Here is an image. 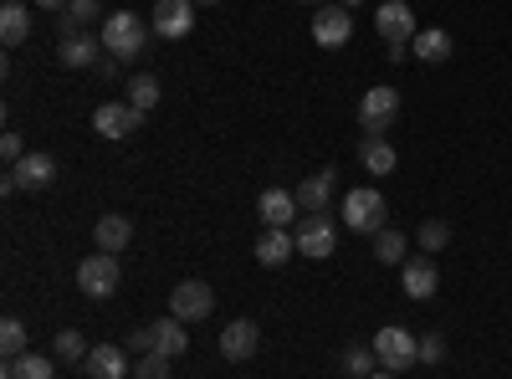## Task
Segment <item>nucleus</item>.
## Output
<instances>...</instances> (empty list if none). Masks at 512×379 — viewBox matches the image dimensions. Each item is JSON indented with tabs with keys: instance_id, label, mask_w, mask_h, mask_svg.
<instances>
[{
	"instance_id": "obj_1",
	"label": "nucleus",
	"mask_w": 512,
	"mask_h": 379,
	"mask_svg": "<svg viewBox=\"0 0 512 379\" xmlns=\"http://www.w3.org/2000/svg\"><path fill=\"white\" fill-rule=\"evenodd\" d=\"M149 31H154V26H144L134 11H113L98 36H103V52H108L113 62H139L144 47H149Z\"/></svg>"
},
{
	"instance_id": "obj_2",
	"label": "nucleus",
	"mask_w": 512,
	"mask_h": 379,
	"mask_svg": "<svg viewBox=\"0 0 512 379\" xmlns=\"http://www.w3.org/2000/svg\"><path fill=\"white\" fill-rule=\"evenodd\" d=\"M374 354H379V369L405 374V369L420 364V339H415L410 328H400V323H384V328L374 333Z\"/></svg>"
},
{
	"instance_id": "obj_3",
	"label": "nucleus",
	"mask_w": 512,
	"mask_h": 379,
	"mask_svg": "<svg viewBox=\"0 0 512 379\" xmlns=\"http://www.w3.org/2000/svg\"><path fill=\"white\" fill-rule=\"evenodd\" d=\"M344 226L364 231V236L384 231V226H390V205H384V195L379 190H349L344 195Z\"/></svg>"
},
{
	"instance_id": "obj_4",
	"label": "nucleus",
	"mask_w": 512,
	"mask_h": 379,
	"mask_svg": "<svg viewBox=\"0 0 512 379\" xmlns=\"http://www.w3.org/2000/svg\"><path fill=\"white\" fill-rule=\"evenodd\" d=\"M118 282H123V272H118L113 251H93V257L77 262V287L88 292V298H113Z\"/></svg>"
},
{
	"instance_id": "obj_5",
	"label": "nucleus",
	"mask_w": 512,
	"mask_h": 379,
	"mask_svg": "<svg viewBox=\"0 0 512 379\" xmlns=\"http://www.w3.org/2000/svg\"><path fill=\"white\" fill-rule=\"evenodd\" d=\"M395 118H400V88H390V82H379V88H369L359 98V129L364 134H384Z\"/></svg>"
},
{
	"instance_id": "obj_6",
	"label": "nucleus",
	"mask_w": 512,
	"mask_h": 379,
	"mask_svg": "<svg viewBox=\"0 0 512 379\" xmlns=\"http://www.w3.org/2000/svg\"><path fill=\"white\" fill-rule=\"evenodd\" d=\"M52 180H57V159L41 154V149H31L21 164H11V175L0 180V190H6V195H16V190H47Z\"/></svg>"
},
{
	"instance_id": "obj_7",
	"label": "nucleus",
	"mask_w": 512,
	"mask_h": 379,
	"mask_svg": "<svg viewBox=\"0 0 512 379\" xmlns=\"http://www.w3.org/2000/svg\"><path fill=\"white\" fill-rule=\"evenodd\" d=\"M144 123H149V113L134 108V103H103V108H93V129L103 139H128V134H139Z\"/></svg>"
},
{
	"instance_id": "obj_8",
	"label": "nucleus",
	"mask_w": 512,
	"mask_h": 379,
	"mask_svg": "<svg viewBox=\"0 0 512 379\" xmlns=\"http://www.w3.org/2000/svg\"><path fill=\"white\" fill-rule=\"evenodd\" d=\"M349 36H354V11L349 6H323L318 16H313V41L323 52H338V47H349Z\"/></svg>"
},
{
	"instance_id": "obj_9",
	"label": "nucleus",
	"mask_w": 512,
	"mask_h": 379,
	"mask_svg": "<svg viewBox=\"0 0 512 379\" xmlns=\"http://www.w3.org/2000/svg\"><path fill=\"white\" fill-rule=\"evenodd\" d=\"M210 308H216V292H210V282H180L175 292H169V313H175L180 323H200L210 318Z\"/></svg>"
},
{
	"instance_id": "obj_10",
	"label": "nucleus",
	"mask_w": 512,
	"mask_h": 379,
	"mask_svg": "<svg viewBox=\"0 0 512 379\" xmlns=\"http://www.w3.org/2000/svg\"><path fill=\"white\" fill-rule=\"evenodd\" d=\"M195 31V0H154V36L185 41Z\"/></svg>"
},
{
	"instance_id": "obj_11",
	"label": "nucleus",
	"mask_w": 512,
	"mask_h": 379,
	"mask_svg": "<svg viewBox=\"0 0 512 379\" xmlns=\"http://www.w3.org/2000/svg\"><path fill=\"white\" fill-rule=\"evenodd\" d=\"M292 236H297V251H303V257H313V262L333 257V246H338V226H333L328 216H303Z\"/></svg>"
},
{
	"instance_id": "obj_12",
	"label": "nucleus",
	"mask_w": 512,
	"mask_h": 379,
	"mask_svg": "<svg viewBox=\"0 0 512 379\" xmlns=\"http://www.w3.org/2000/svg\"><path fill=\"white\" fill-rule=\"evenodd\" d=\"M400 287H405V298H415V303L436 298V287H441L436 257H405L400 262Z\"/></svg>"
},
{
	"instance_id": "obj_13",
	"label": "nucleus",
	"mask_w": 512,
	"mask_h": 379,
	"mask_svg": "<svg viewBox=\"0 0 512 379\" xmlns=\"http://www.w3.org/2000/svg\"><path fill=\"white\" fill-rule=\"evenodd\" d=\"M374 26H379V36L384 41H415V11L405 6V0H384V6L374 11Z\"/></svg>"
},
{
	"instance_id": "obj_14",
	"label": "nucleus",
	"mask_w": 512,
	"mask_h": 379,
	"mask_svg": "<svg viewBox=\"0 0 512 379\" xmlns=\"http://www.w3.org/2000/svg\"><path fill=\"white\" fill-rule=\"evenodd\" d=\"M256 344H262V328H256L251 318H236V323H226V328H221V354H226L231 364L251 359V354H256Z\"/></svg>"
},
{
	"instance_id": "obj_15",
	"label": "nucleus",
	"mask_w": 512,
	"mask_h": 379,
	"mask_svg": "<svg viewBox=\"0 0 512 379\" xmlns=\"http://www.w3.org/2000/svg\"><path fill=\"white\" fill-rule=\"evenodd\" d=\"M57 57H62V67H98V62H103V36L72 31V36H62Z\"/></svg>"
},
{
	"instance_id": "obj_16",
	"label": "nucleus",
	"mask_w": 512,
	"mask_h": 379,
	"mask_svg": "<svg viewBox=\"0 0 512 379\" xmlns=\"http://www.w3.org/2000/svg\"><path fill=\"white\" fill-rule=\"evenodd\" d=\"M256 216H262V226H292L297 216H303V210H297V195L292 190H262L256 195Z\"/></svg>"
},
{
	"instance_id": "obj_17",
	"label": "nucleus",
	"mask_w": 512,
	"mask_h": 379,
	"mask_svg": "<svg viewBox=\"0 0 512 379\" xmlns=\"http://www.w3.org/2000/svg\"><path fill=\"white\" fill-rule=\"evenodd\" d=\"M410 52H415L425 67H441V62L456 52V41H451V31H446V26H420V31H415V41H410Z\"/></svg>"
},
{
	"instance_id": "obj_18",
	"label": "nucleus",
	"mask_w": 512,
	"mask_h": 379,
	"mask_svg": "<svg viewBox=\"0 0 512 379\" xmlns=\"http://www.w3.org/2000/svg\"><path fill=\"white\" fill-rule=\"evenodd\" d=\"M292 251H297V236L282 231V226H267L262 236H256V262L262 267H287Z\"/></svg>"
},
{
	"instance_id": "obj_19",
	"label": "nucleus",
	"mask_w": 512,
	"mask_h": 379,
	"mask_svg": "<svg viewBox=\"0 0 512 379\" xmlns=\"http://www.w3.org/2000/svg\"><path fill=\"white\" fill-rule=\"evenodd\" d=\"M82 369H88V379H128V374H134L128 354H123V349H113V344H98Z\"/></svg>"
},
{
	"instance_id": "obj_20",
	"label": "nucleus",
	"mask_w": 512,
	"mask_h": 379,
	"mask_svg": "<svg viewBox=\"0 0 512 379\" xmlns=\"http://www.w3.org/2000/svg\"><path fill=\"white\" fill-rule=\"evenodd\" d=\"M149 339H154V354H164V359H175V354H190V333H185V323L169 313V318H159L154 328H149Z\"/></svg>"
},
{
	"instance_id": "obj_21",
	"label": "nucleus",
	"mask_w": 512,
	"mask_h": 379,
	"mask_svg": "<svg viewBox=\"0 0 512 379\" xmlns=\"http://www.w3.org/2000/svg\"><path fill=\"white\" fill-rule=\"evenodd\" d=\"M359 164L369 175H390L395 164H400V154H395V144L384 139V134H364V144H359Z\"/></svg>"
},
{
	"instance_id": "obj_22",
	"label": "nucleus",
	"mask_w": 512,
	"mask_h": 379,
	"mask_svg": "<svg viewBox=\"0 0 512 379\" xmlns=\"http://www.w3.org/2000/svg\"><path fill=\"white\" fill-rule=\"evenodd\" d=\"M93 241H98V251H113V257H118V251L134 241V221H128V216H103L93 226Z\"/></svg>"
},
{
	"instance_id": "obj_23",
	"label": "nucleus",
	"mask_w": 512,
	"mask_h": 379,
	"mask_svg": "<svg viewBox=\"0 0 512 379\" xmlns=\"http://www.w3.org/2000/svg\"><path fill=\"white\" fill-rule=\"evenodd\" d=\"M328 190H333V170H323V175H313V180H303L292 195H297V210L303 216H323V205H328Z\"/></svg>"
},
{
	"instance_id": "obj_24",
	"label": "nucleus",
	"mask_w": 512,
	"mask_h": 379,
	"mask_svg": "<svg viewBox=\"0 0 512 379\" xmlns=\"http://www.w3.org/2000/svg\"><path fill=\"white\" fill-rule=\"evenodd\" d=\"M98 16H103V0H67V11H57V31H62V36L88 31Z\"/></svg>"
},
{
	"instance_id": "obj_25",
	"label": "nucleus",
	"mask_w": 512,
	"mask_h": 379,
	"mask_svg": "<svg viewBox=\"0 0 512 379\" xmlns=\"http://www.w3.org/2000/svg\"><path fill=\"white\" fill-rule=\"evenodd\" d=\"M57 374V364H52V354H21V359H6V369H0V379H52Z\"/></svg>"
},
{
	"instance_id": "obj_26",
	"label": "nucleus",
	"mask_w": 512,
	"mask_h": 379,
	"mask_svg": "<svg viewBox=\"0 0 512 379\" xmlns=\"http://www.w3.org/2000/svg\"><path fill=\"white\" fill-rule=\"evenodd\" d=\"M26 36H31V11L21 6V0H6V11H0V41H6V47H21Z\"/></svg>"
},
{
	"instance_id": "obj_27",
	"label": "nucleus",
	"mask_w": 512,
	"mask_h": 379,
	"mask_svg": "<svg viewBox=\"0 0 512 379\" xmlns=\"http://www.w3.org/2000/svg\"><path fill=\"white\" fill-rule=\"evenodd\" d=\"M374 257H379L384 267H400V262L410 257V236H405V231H395V226L374 231Z\"/></svg>"
},
{
	"instance_id": "obj_28",
	"label": "nucleus",
	"mask_w": 512,
	"mask_h": 379,
	"mask_svg": "<svg viewBox=\"0 0 512 379\" xmlns=\"http://www.w3.org/2000/svg\"><path fill=\"white\" fill-rule=\"evenodd\" d=\"M159 98H164V88H159V77H154V72L128 77V103H134V108L154 113V108H159Z\"/></svg>"
},
{
	"instance_id": "obj_29",
	"label": "nucleus",
	"mask_w": 512,
	"mask_h": 379,
	"mask_svg": "<svg viewBox=\"0 0 512 379\" xmlns=\"http://www.w3.org/2000/svg\"><path fill=\"white\" fill-rule=\"evenodd\" d=\"M344 374H354V379H369L374 369H379V354H374V344H354V349H344Z\"/></svg>"
},
{
	"instance_id": "obj_30",
	"label": "nucleus",
	"mask_w": 512,
	"mask_h": 379,
	"mask_svg": "<svg viewBox=\"0 0 512 379\" xmlns=\"http://www.w3.org/2000/svg\"><path fill=\"white\" fill-rule=\"evenodd\" d=\"M52 354L57 359H67V364H88V339H82V333L77 328H67V333H57V344H52Z\"/></svg>"
},
{
	"instance_id": "obj_31",
	"label": "nucleus",
	"mask_w": 512,
	"mask_h": 379,
	"mask_svg": "<svg viewBox=\"0 0 512 379\" xmlns=\"http://www.w3.org/2000/svg\"><path fill=\"white\" fill-rule=\"evenodd\" d=\"M31 344H26V323L21 318H6V323H0V354H6V359H21Z\"/></svg>"
},
{
	"instance_id": "obj_32",
	"label": "nucleus",
	"mask_w": 512,
	"mask_h": 379,
	"mask_svg": "<svg viewBox=\"0 0 512 379\" xmlns=\"http://www.w3.org/2000/svg\"><path fill=\"white\" fill-rule=\"evenodd\" d=\"M446 241H451V226H446V221H425V226H420V251H425V257L446 251Z\"/></svg>"
},
{
	"instance_id": "obj_33",
	"label": "nucleus",
	"mask_w": 512,
	"mask_h": 379,
	"mask_svg": "<svg viewBox=\"0 0 512 379\" xmlns=\"http://www.w3.org/2000/svg\"><path fill=\"white\" fill-rule=\"evenodd\" d=\"M134 379H169V359L164 354H144L134 364Z\"/></svg>"
},
{
	"instance_id": "obj_34",
	"label": "nucleus",
	"mask_w": 512,
	"mask_h": 379,
	"mask_svg": "<svg viewBox=\"0 0 512 379\" xmlns=\"http://www.w3.org/2000/svg\"><path fill=\"white\" fill-rule=\"evenodd\" d=\"M446 359V339L431 333V339H420V364H441Z\"/></svg>"
},
{
	"instance_id": "obj_35",
	"label": "nucleus",
	"mask_w": 512,
	"mask_h": 379,
	"mask_svg": "<svg viewBox=\"0 0 512 379\" xmlns=\"http://www.w3.org/2000/svg\"><path fill=\"white\" fill-rule=\"evenodd\" d=\"M0 154H6V164H21L31 149L21 144V134H6V139H0Z\"/></svg>"
},
{
	"instance_id": "obj_36",
	"label": "nucleus",
	"mask_w": 512,
	"mask_h": 379,
	"mask_svg": "<svg viewBox=\"0 0 512 379\" xmlns=\"http://www.w3.org/2000/svg\"><path fill=\"white\" fill-rule=\"evenodd\" d=\"M128 349H134V354H154V339H149V328H134V333H128Z\"/></svg>"
},
{
	"instance_id": "obj_37",
	"label": "nucleus",
	"mask_w": 512,
	"mask_h": 379,
	"mask_svg": "<svg viewBox=\"0 0 512 379\" xmlns=\"http://www.w3.org/2000/svg\"><path fill=\"white\" fill-rule=\"evenodd\" d=\"M384 52H390V62L400 67V62L410 57V41H384Z\"/></svg>"
},
{
	"instance_id": "obj_38",
	"label": "nucleus",
	"mask_w": 512,
	"mask_h": 379,
	"mask_svg": "<svg viewBox=\"0 0 512 379\" xmlns=\"http://www.w3.org/2000/svg\"><path fill=\"white\" fill-rule=\"evenodd\" d=\"M93 72H98V77H108V82H113V77H118V62H113V57H103V62H98V67H93Z\"/></svg>"
},
{
	"instance_id": "obj_39",
	"label": "nucleus",
	"mask_w": 512,
	"mask_h": 379,
	"mask_svg": "<svg viewBox=\"0 0 512 379\" xmlns=\"http://www.w3.org/2000/svg\"><path fill=\"white\" fill-rule=\"evenodd\" d=\"M41 11H67V0H36Z\"/></svg>"
},
{
	"instance_id": "obj_40",
	"label": "nucleus",
	"mask_w": 512,
	"mask_h": 379,
	"mask_svg": "<svg viewBox=\"0 0 512 379\" xmlns=\"http://www.w3.org/2000/svg\"><path fill=\"white\" fill-rule=\"evenodd\" d=\"M369 379H400V374H390V369H374Z\"/></svg>"
},
{
	"instance_id": "obj_41",
	"label": "nucleus",
	"mask_w": 512,
	"mask_h": 379,
	"mask_svg": "<svg viewBox=\"0 0 512 379\" xmlns=\"http://www.w3.org/2000/svg\"><path fill=\"white\" fill-rule=\"evenodd\" d=\"M303 6H318L323 11V6H333V0H303Z\"/></svg>"
},
{
	"instance_id": "obj_42",
	"label": "nucleus",
	"mask_w": 512,
	"mask_h": 379,
	"mask_svg": "<svg viewBox=\"0 0 512 379\" xmlns=\"http://www.w3.org/2000/svg\"><path fill=\"white\" fill-rule=\"evenodd\" d=\"M338 6H349V11H354V6H364V0H338Z\"/></svg>"
},
{
	"instance_id": "obj_43",
	"label": "nucleus",
	"mask_w": 512,
	"mask_h": 379,
	"mask_svg": "<svg viewBox=\"0 0 512 379\" xmlns=\"http://www.w3.org/2000/svg\"><path fill=\"white\" fill-rule=\"evenodd\" d=\"M195 6H216V0H195Z\"/></svg>"
}]
</instances>
